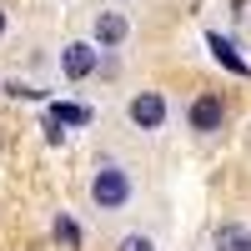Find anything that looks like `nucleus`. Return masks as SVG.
Masks as SVG:
<instances>
[{
    "mask_svg": "<svg viewBox=\"0 0 251 251\" xmlns=\"http://www.w3.org/2000/svg\"><path fill=\"white\" fill-rule=\"evenodd\" d=\"M221 121H226L221 96H196L191 100V126H196V131H221Z\"/></svg>",
    "mask_w": 251,
    "mask_h": 251,
    "instance_id": "7ed1b4c3",
    "label": "nucleus"
},
{
    "mask_svg": "<svg viewBox=\"0 0 251 251\" xmlns=\"http://www.w3.org/2000/svg\"><path fill=\"white\" fill-rule=\"evenodd\" d=\"M60 66H66V75H71V80H86V75L96 71V50H91V46H66Z\"/></svg>",
    "mask_w": 251,
    "mask_h": 251,
    "instance_id": "20e7f679",
    "label": "nucleus"
},
{
    "mask_svg": "<svg viewBox=\"0 0 251 251\" xmlns=\"http://www.w3.org/2000/svg\"><path fill=\"white\" fill-rule=\"evenodd\" d=\"M91 201L100 211H121L126 201H131V176L121 171V166H96L91 176Z\"/></svg>",
    "mask_w": 251,
    "mask_h": 251,
    "instance_id": "f257e3e1",
    "label": "nucleus"
},
{
    "mask_svg": "<svg viewBox=\"0 0 251 251\" xmlns=\"http://www.w3.org/2000/svg\"><path fill=\"white\" fill-rule=\"evenodd\" d=\"M206 46H211V55L221 60V66H226V71H236V75H246V71H251V66H246V60L236 55V46H231V40H226V35H216V30H211V35H206Z\"/></svg>",
    "mask_w": 251,
    "mask_h": 251,
    "instance_id": "423d86ee",
    "label": "nucleus"
},
{
    "mask_svg": "<svg viewBox=\"0 0 251 251\" xmlns=\"http://www.w3.org/2000/svg\"><path fill=\"white\" fill-rule=\"evenodd\" d=\"M126 35H131V25H126V15H116V10L96 15V40H100V46H121Z\"/></svg>",
    "mask_w": 251,
    "mask_h": 251,
    "instance_id": "39448f33",
    "label": "nucleus"
},
{
    "mask_svg": "<svg viewBox=\"0 0 251 251\" xmlns=\"http://www.w3.org/2000/svg\"><path fill=\"white\" fill-rule=\"evenodd\" d=\"M126 116H131V126H141V131H156V126L166 121V100L156 91H141V96H131Z\"/></svg>",
    "mask_w": 251,
    "mask_h": 251,
    "instance_id": "f03ea898",
    "label": "nucleus"
},
{
    "mask_svg": "<svg viewBox=\"0 0 251 251\" xmlns=\"http://www.w3.org/2000/svg\"><path fill=\"white\" fill-rule=\"evenodd\" d=\"M55 241L66 246V251H80V231H75V221L60 216V221H55Z\"/></svg>",
    "mask_w": 251,
    "mask_h": 251,
    "instance_id": "1a4fd4ad",
    "label": "nucleus"
},
{
    "mask_svg": "<svg viewBox=\"0 0 251 251\" xmlns=\"http://www.w3.org/2000/svg\"><path fill=\"white\" fill-rule=\"evenodd\" d=\"M0 30H5V10H0Z\"/></svg>",
    "mask_w": 251,
    "mask_h": 251,
    "instance_id": "9b49d317",
    "label": "nucleus"
},
{
    "mask_svg": "<svg viewBox=\"0 0 251 251\" xmlns=\"http://www.w3.org/2000/svg\"><path fill=\"white\" fill-rule=\"evenodd\" d=\"M50 121H60V126H86L91 111L86 106H50Z\"/></svg>",
    "mask_w": 251,
    "mask_h": 251,
    "instance_id": "6e6552de",
    "label": "nucleus"
},
{
    "mask_svg": "<svg viewBox=\"0 0 251 251\" xmlns=\"http://www.w3.org/2000/svg\"><path fill=\"white\" fill-rule=\"evenodd\" d=\"M216 251H251V231H246L241 221L216 226Z\"/></svg>",
    "mask_w": 251,
    "mask_h": 251,
    "instance_id": "0eeeda50",
    "label": "nucleus"
},
{
    "mask_svg": "<svg viewBox=\"0 0 251 251\" xmlns=\"http://www.w3.org/2000/svg\"><path fill=\"white\" fill-rule=\"evenodd\" d=\"M116 251H156V241H151V236H126Z\"/></svg>",
    "mask_w": 251,
    "mask_h": 251,
    "instance_id": "9d476101",
    "label": "nucleus"
}]
</instances>
